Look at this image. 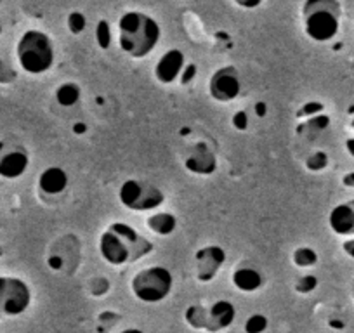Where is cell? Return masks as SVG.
<instances>
[{
    "mask_svg": "<svg viewBox=\"0 0 354 333\" xmlns=\"http://www.w3.org/2000/svg\"><path fill=\"white\" fill-rule=\"evenodd\" d=\"M100 254L110 266H129L153 252V243L125 222H111L100 236Z\"/></svg>",
    "mask_w": 354,
    "mask_h": 333,
    "instance_id": "obj_1",
    "label": "cell"
},
{
    "mask_svg": "<svg viewBox=\"0 0 354 333\" xmlns=\"http://www.w3.org/2000/svg\"><path fill=\"white\" fill-rule=\"evenodd\" d=\"M162 37L158 21L141 11H129L118 19V46L132 59H142L156 49Z\"/></svg>",
    "mask_w": 354,
    "mask_h": 333,
    "instance_id": "obj_2",
    "label": "cell"
},
{
    "mask_svg": "<svg viewBox=\"0 0 354 333\" xmlns=\"http://www.w3.org/2000/svg\"><path fill=\"white\" fill-rule=\"evenodd\" d=\"M302 19L313 42H330L340 28V4L335 0H308L302 4Z\"/></svg>",
    "mask_w": 354,
    "mask_h": 333,
    "instance_id": "obj_3",
    "label": "cell"
},
{
    "mask_svg": "<svg viewBox=\"0 0 354 333\" xmlns=\"http://www.w3.org/2000/svg\"><path fill=\"white\" fill-rule=\"evenodd\" d=\"M16 57L30 75H42L54 64V44L47 33L40 30H28L23 33L16 46Z\"/></svg>",
    "mask_w": 354,
    "mask_h": 333,
    "instance_id": "obj_4",
    "label": "cell"
},
{
    "mask_svg": "<svg viewBox=\"0 0 354 333\" xmlns=\"http://www.w3.org/2000/svg\"><path fill=\"white\" fill-rule=\"evenodd\" d=\"M236 319V307L230 301H217L209 307L202 304L189 305L185 311V321L189 328L219 333L230 328Z\"/></svg>",
    "mask_w": 354,
    "mask_h": 333,
    "instance_id": "obj_5",
    "label": "cell"
},
{
    "mask_svg": "<svg viewBox=\"0 0 354 333\" xmlns=\"http://www.w3.org/2000/svg\"><path fill=\"white\" fill-rule=\"evenodd\" d=\"M174 287V276L167 267L151 266L134 274L131 290L138 301L145 304H158L165 301Z\"/></svg>",
    "mask_w": 354,
    "mask_h": 333,
    "instance_id": "obj_6",
    "label": "cell"
},
{
    "mask_svg": "<svg viewBox=\"0 0 354 333\" xmlns=\"http://www.w3.org/2000/svg\"><path fill=\"white\" fill-rule=\"evenodd\" d=\"M118 200L132 212H151L165 203V195L151 182L141 179H127L118 189Z\"/></svg>",
    "mask_w": 354,
    "mask_h": 333,
    "instance_id": "obj_7",
    "label": "cell"
},
{
    "mask_svg": "<svg viewBox=\"0 0 354 333\" xmlns=\"http://www.w3.org/2000/svg\"><path fill=\"white\" fill-rule=\"evenodd\" d=\"M30 304L32 290L28 283L16 276H0V319L21 316Z\"/></svg>",
    "mask_w": 354,
    "mask_h": 333,
    "instance_id": "obj_8",
    "label": "cell"
},
{
    "mask_svg": "<svg viewBox=\"0 0 354 333\" xmlns=\"http://www.w3.org/2000/svg\"><path fill=\"white\" fill-rule=\"evenodd\" d=\"M30 165L28 151L21 144L0 139V178L15 181L19 179Z\"/></svg>",
    "mask_w": 354,
    "mask_h": 333,
    "instance_id": "obj_9",
    "label": "cell"
},
{
    "mask_svg": "<svg viewBox=\"0 0 354 333\" xmlns=\"http://www.w3.org/2000/svg\"><path fill=\"white\" fill-rule=\"evenodd\" d=\"M241 93V84L234 66H223L212 73L209 80V94L214 101L230 103Z\"/></svg>",
    "mask_w": 354,
    "mask_h": 333,
    "instance_id": "obj_10",
    "label": "cell"
},
{
    "mask_svg": "<svg viewBox=\"0 0 354 333\" xmlns=\"http://www.w3.org/2000/svg\"><path fill=\"white\" fill-rule=\"evenodd\" d=\"M224 263H226V252L219 245H207V247L200 248L195 254L196 280L202 281V283L212 281L221 271V267L224 266Z\"/></svg>",
    "mask_w": 354,
    "mask_h": 333,
    "instance_id": "obj_11",
    "label": "cell"
},
{
    "mask_svg": "<svg viewBox=\"0 0 354 333\" xmlns=\"http://www.w3.org/2000/svg\"><path fill=\"white\" fill-rule=\"evenodd\" d=\"M185 166L192 174L212 175L217 171V156L207 142H195L186 155Z\"/></svg>",
    "mask_w": 354,
    "mask_h": 333,
    "instance_id": "obj_12",
    "label": "cell"
},
{
    "mask_svg": "<svg viewBox=\"0 0 354 333\" xmlns=\"http://www.w3.org/2000/svg\"><path fill=\"white\" fill-rule=\"evenodd\" d=\"M185 53L179 49H170L163 54L158 59V63L155 64V77L160 84H174L176 80H179L183 70H185Z\"/></svg>",
    "mask_w": 354,
    "mask_h": 333,
    "instance_id": "obj_13",
    "label": "cell"
},
{
    "mask_svg": "<svg viewBox=\"0 0 354 333\" xmlns=\"http://www.w3.org/2000/svg\"><path fill=\"white\" fill-rule=\"evenodd\" d=\"M328 226L337 236H354V200L339 203L330 210Z\"/></svg>",
    "mask_w": 354,
    "mask_h": 333,
    "instance_id": "obj_14",
    "label": "cell"
},
{
    "mask_svg": "<svg viewBox=\"0 0 354 333\" xmlns=\"http://www.w3.org/2000/svg\"><path fill=\"white\" fill-rule=\"evenodd\" d=\"M39 188L46 195H61L68 188V174L61 166H47L39 175Z\"/></svg>",
    "mask_w": 354,
    "mask_h": 333,
    "instance_id": "obj_15",
    "label": "cell"
},
{
    "mask_svg": "<svg viewBox=\"0 0 354 333\" xmlns=\"http://www.w3.org/2000/svg\"><path fill=\"white\" fill-rule=\"evenodd\" d=\"M262 283H264L262 274L257 269H254V267L241 266L233 273V285L240 292H245V294L259 290L262 287Z\"/></svg>",
    "mask_w": 354,
    "mask_h": 333,
    "instance_id": "obj_16",
    "label": "cell"
},
{
    "mask_svg": "<svg viewBox=\"0 0 354 333\" xmlns=\"http://www.w3.org/2000/svg\"><path fill=\"white\" fill-rule=\"evenodd\" d=\"M146 226L158 236H170L177 229V219L170 212H155L146 219Z\"/></svg>",
    "mask_w": 354,
    "mask_h": 333,
    "instance_id": "obj_17",
    "label": "cell"
},
{
    "mask_svg": "<svg viewBox=\"0 0 354 333\" xmlns=\"http://www.w3.org/2000/svg\"><path fill=\"white\" fill-rule=\"evenodd\" d=\"M330 122L332 120H330V117L326 113L316 115V117H311L306 122H302V124H299L297 129H295V134L299 137L313 139L318 134H322L323 131H326L330 127Z\"/></svg>",
    "mask_w": 354,
    "mask_h": 333,
    "instance_id": "obj_18",
    "label": "cell"
},
{
    "mask_svg": "<svg viewBox=\"0 0 354 333\" xmlns=\"http://www.w3.org/2000/svg\"><path fill=\"white\" fill-rule=\"evenodd\" d=\"M80 96H82L80 87H78L77 84H73V82H64V84H61V86L57 87L56 93H54V97H56L57 104L63 108L75 106V104L80 101Z\"/></svg>",
    "mask_w": 354,
    "mask_h": 333,
    "instance_id": "obj_19",
    "label": "cell"
},
{
    "mask_svg": "<svg viewBox=\"0 0 354 333\" xmlns=\"http://www.w3.org/2000/svg\"><path fill=\"white\" fill-rule=\"evenodd\" d=\"M292 263L297 267H301V269H308V267H313L318 264V254L311 247H299L292 254Z\"/></svg>",
    "mask_w": 354,
    "mask_h": 333,
    "instance_id": "obj_20",
    "label": "cell"
},
{
    "mask_svg": "<svg viewBox=\"0 0 354 333\" xmlns=\"http://www.w3.org/2000/svg\"><path fill=\"white\" fill-rule=\"evenodd\" d=\"M328 162L330 158L325 151H313L311 155L306 158L304 165L309 172H322L328 166Z\"/></svg>",
    "mask_w": 354,
    "mask_h": 333,
    "instance_id": "obj_21",
    "label": "cell"
},
{
    "mask_svg": "<svg viewBox=\"0 0 354 333\" xmlns=\"http://www.w3.org/2000/svg\"><path fill=\"white\" fill-rule=\"evenodd\" d=\"M96 42L100 49L106 50L111 46V26L106 19H100L96 25Z\"/></svg>",
    "mask_w": 354,
    "mask_h": 333,
    "instance_id": "obj_22",
    "label": "cell"
},
{
    "mask_svg": "<svg viewBox=\"0 0 354 333\" xmlns=\"http://www.w3.org/2000/svg\"><path fill=\"white\" fill-rule=\"evenodd\" d=\"M66 26L70 30V33L73 35H80L87 28V18H85L84 12L80 11H71L66 18Z\"/></svg>",
    "mask_w": 354,
    "mask_h": 333,
    "instance_id": "obj_23",
    "label": "cell"
},
{
    "mask_svg": "<svg viewBox=\"0 0 354 333\" xmlns=\"http://www.w3.org/2000/svg\"><path fill=\"white\" fill-rule=\"evenodd\" d=\"M268 318L264 314H252L245 321V333H264L268 330Z\"/></svg>",
    "mask_w": 354,
    "mask_h": 333,
    "instance_id": "obj_24",
    "label": "cell"
},
{
    "mask_svg": "<svg viewBox=\"0 0 354 333\" xmlns=\"http://www.w3.org/2000/svg\"><path fill=\"white\" fill-rule=\"evenodd\" d=\"M295 292L301 295H308L311 292H315L318 288V278L313 276V274H306V276H301L294 285Z\"/></svg>",
    "mask_w": 354,
    "mask_h": 333,
    "instance_id": "obj_25",
    "label": "cell"
},
{
    "mask_svg": "<svg viewBox=\"0 0 354 333\" xmlns=\"http://www.w3.org/2000/svg\"><path fill=\"white\" fill-rule=\"evenodd\" d=\"M323 111H325L323 103H319V101H309V103H306L304 106H301V110L297 111V118L299 120H301V118H311L316 117V115H322Z\"/></svg>",
    "mask_w": 354,
    "mask_h": 333,
    "instance_id": "obj_26",
    "label": "cell"
},
{
    "mask_svg": "<svg viewBox=\"0 0 354 333\" xmlns=\"http://www.w3.org/2000/svg\"><path fill=\"white\" fill-rule=\"evenodd\" d=\"M16 78V71L6 59H0V84H12Z\"/></svg>",
    "mask_w": 354,
    "mask_h": 333,
    "instance_id": "obj_27",
    "label": "cell"
},
{
    "mask_svg": "<svg viewBox=\"0 0 354 333\" xmlns=\"http://www.w3.org/2000/svg\"><path fill=\"white\" fill-rule=\"evenodd\" d=\"M231 124H233V127L236 129V131H240V132L247 131V127H248L247 111H243V110L236 111V113L233 115V118H231Z\"/></svg>",
    "mask_w": 354,
    "mask_h": 333,
    "instance_id": "obj_28",
    "label": "cell"
},
{
    "mask_svg": "<svg viewBox=\"0 0 354 333\" xmlns=\"http://www.w3.org/2000/svg\"><path fill=\"white\" fill-rule=\"evenodd\" d=\"M196 73H198V70H196V64H186L185 70H183L181 77H179V82H181V86H188V84H192L193 80L196 78Z\"/></svg>",
    "mask_w": 354,
    "mask_h": 333,
    "instance_id": "obj_29",
    "label": "cell"
},
{
    "mask_svg": "<svg viewBox=\"0 0 354 333\" xmlns=\"http://www.w3.org/2000/svg\"><path fill=\"white\" fill-rule=\"evenodd\" d=\"M91 294L96 295V297H101V295L106 294L108 290H110V281L104 280V278H96V280L93 281V287H91Z\"/></svg>",
    "mask_w": 354,
    "mask_h": 333,
    "instance_id": "obj_30",
    "label": "cell"
},
{
    "mask_svg": "<svg viewBox=\"0 0 354 333\" xmlns=\"http://www.w3.org/2000/svg\"><path fill=\"white\" fill-rule=\"evenodd\" d=\"M63 264H64L63 257H59V256H50L49 259H47V266H49L53 271L63 269Z\"/></svg>",
    "mask_w": 354,
    "mask_h": 333,
    "instance_id": "obj_31",
    "label": "cell"
},
{
    "mask_svg": "<svg viewBox=\"0 0 354 333\" xmlns=\"http://www.w3.org/2000/svg\"><path fill=\"white\" fill-rule=\"evenodd\" d=\"M342 250H344V254H346L347 257L354 259V238H349V240L344 241Z\"/></svg>",
    "mask_w": 354,
    "mask_h": 333,
    "instance_id": "obj_32",
    "label": "cell"
},
{
    "mask_svg": "<svg viewBox=\"0 0 354 333\" xmlns=\"http://www.w3.org/2000/svg\"><path fill=\"white\" fill-rule=\"evenodd\" d=\"M254 110L257 117H266V115H268V104H266L264 101H259V103H255Z\"/></svg>",
    "mask_w": 354,
    "mask_h": 333,
    "instance_id": "obj_33",
    "label": "cell"
},
{
    "mask_svg": "<svg viewBox=\"0 0 354 333\" xmlns=\"http://www.w3.org/2000/svg\"><path fill=\"white\" fill-rule=\"evenodd\" d=\"M351 129L354 131V120L351 122ZM346 149H347V153H349V155L354 158V134L346 141Z\"/></svg>",
    "mask_w": 354,
    "mask_h": 333,
    "instance_id": "obj_34",
    "label": "cell"
},
{
    "mask_svg": "<svg viewBox=\"0 0 354 333\" xmlns=\"http://www.w3.org/2000/svg\"><path fill=\"white\" fill-rule=\"evenodd\" d=\"M111 318L118 319V318H120V316H118V314H113V312H101V314L97 316V319H100L101 323H108V321H111Z\"/></svg>",
    "mask_w": 354,
    "mask_h": 333,
    "instance_id": "obj_35",
    "label": "cell"
},
{
    "mask_svg": "<svg viewBox=\"0 0 354 333\" xmlns=\"http://www.w3.org/2000/svg\"><path fill=\"white\" fill-rule=\"evenodd\" d=\"M342 184L346 186V188H354V172H349V174L344 175Z\"/></svg>",
    "mask_w": 354,
    "mask_h": 333,
    "instance_id": "obj_36",
    "label": "cell"
},
{
    "mask_svg": "<svg viewBox=\"0 0 354 333\" xmlns=\"http://www.w3.org/2000/svg\"><path fill=\"white\" fill-rule=\"evenodd\" d=\"M73 132L75 134H85V132H87V125H85L84 122H77V124L73 125Z\"/></svg>",
    "mask_w": 354,
    "mask_h": 333,
    "instance_id": "obj_37",
    "label": "cell"
},
{
    "mask_svg": "<svg viewBox=\"0 0 354 333\" xmlns=\"http://www.w3.org/2000/svg\"><path fill=\"white\" fill-rule=\"evenodd\" d=\"M328 326H330V328H335V330H344V328H346V323L339 321V319H330Z\"/></svg>",
    "mask_w": 354,
    "mask_h": 333,
    "instance_id": "obj_38",
    "label": "cell"
},
{
    "mask_svg": "<svg viewBox=\"0 0 354 333\" xmlns=\"http://www.w3.org/2000/svg\"><path fill=\"white\" fill-rule=\"evenodd\" d=\"M236 4L241 6V8H257V6H261V2H252V4H248V2H240V0H236Z\"/></svg>",
    "mask_w": 354,
    "mask_h": 333,
    "instance_id": "obj_39",
    "label": "cell"
},
{
    "mask_svg": "<svg viewBox=\"0 0 354 333\" xmlns=\"http://www.w3.org/2000/svg\"><path fill=\"white\" fill-rule=\"evenodd\" d=\"M120 333H145V332L139 328H125V330H122Z\"/></svg>",
    "mask_w": 354,
    "mask_h": 333,
    "instance_id": "obj_40",
    "label": "cell"
},
{
    "mask_svg": "<svg viewBox=\"0 0 354 333\" xmlns=\"http://www.w3.org/2000/svg\"><path fill=\"white\" fill-rule=\"evenodd\" d=\"M2 254H4V250H2V247H0V257H2Z\"/></svg>",
    "mask_w": 354,
    "mask_h": 333,
    "instance_id": "obj_41",
    "label": "cell"
},
{
    "mask_svg": "<svg viewBox=\"0 0 354 333\" xmlns=\"http://www.w3.org/2000/svg\"><path fill=\"white\" fill-rule=\"evenodd\" d=\"M0 35H2V26H0Z\"/></svg>",
    "mask_w": 354,
    "mask_h": 333,
    "instance_id": "obj_42",
    "label": "cell"
}]
</instances>
